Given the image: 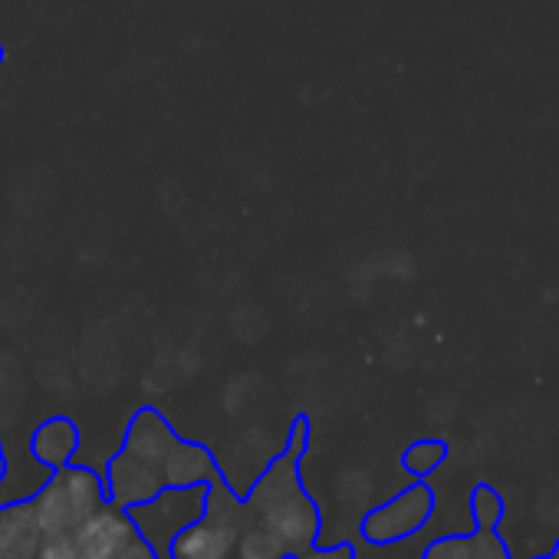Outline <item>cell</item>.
<instances>
[{"label":"cell","instance_id":"1","mask_svg":"<svg viewBox=\"0 0 559 559\" xmlns=\"http://www.w3.org/2000/svg\"><path fill=\"white\" fill-rule=\"evenodd\" d=\"M217 477L224 474L201 444L181 441L155 408H142L129 425L119 457L109 464L106 497L119 510H132L162 490L214 484Z\"/></svg>","mask_w":559,"mask_h":559},{"label":"cell","instance_id":"2","mask_svg":"<svg viewBox=\"0 0 559 559\" xmlns=\"http://www.w3.org/2000/svg\"><path fill=\"white\" fill-rule=\"evenodd\" d=\"M243 533V503L230 493L227 480L217 477L207 484L204 513L175 536L171 559H234Z\"/></svg>","mask_w":559,"mask_h":559},{"label":"cell","instance_id":"3","mask_svg":"<svg viewBox=\"0 0 559 559\" xmlns=\"http://www.w3.org/2000/svg\"><path fill=\"white\" fill-rule=\"evenodd\" d=\"M204 500H207V484H194V487H175V490H162L158 497H152L148 503H139L129 513L135 533L148 543L155 559H171V543L181 530H188L201 513H204Z\"/></svg>","mask_w":559,"mask_h":559},{"label":"cell","instance_id":"4","mask_svg":"<svg viewBox=\"0 0 559 559\" xmlns=\"http://www.w3.org/2000/svg\"><path fill=\"white\" fill-rule=\"evenodd\" d=\"M471 513H474L471 533L438 536L421 559H510V549L500 536L503 497L490 484H477L471 490Z\"/></svg>","mask_w":559,"mask_h":559},{"label":"cell","instance_id":"5","mask_svg":"<svg viewBox=\"0 0 559 559\" xmlns=\"http://www.w3.org/2000/svg\"><path fill=\"white\" fill-rule=\"evenodd\" d=\"M431 513H435V490L425 480H415L412 487L395 493L389 503L362 516V536L376 546H392L421 533Z\"/></svg>","mask_w":559,"mask_h":559},{"label":"cell","instance_id":"6","mask_svg":"<svg viewBox=\"0 0 559 559\" xmlns=\"http://www.w3.org/2000/svg\"><path fill=\"white\" fill-rule=\"evenodd\" d=\"M135 539V526L129 520L126 510H119L116 503L99 507L76 533H73V546H76V559H119V552Z\"/></svg>","mask_w":559,"mask_h":559},{"label":"cell","instance_id":"7","mask_svg":"<svg viewBox=\"0 0 559 559\" xmlns=\"http://www.w3.org/2000/svg\"><path fill=\"white\" fill-rule=\"evenodd\" d=\"M76 444H80V431L70 418H50L37 428L34 441H31V451L34 457L50 467L53 474L67 471L73 464V454H76Z\"/></svg>","mask_w":559,"mask_h":559},{"label":"cell","instance_id":"8","mask_svg":"<svg viewBox=\"0 0 559 559\" xmlns=\"http://www.w3.org/2000/svg\"><path fill=\"white\" fill-rule=\"evenodd\" d=\"M448 461V444L438 441V438H425V441H415L402 451V467L412 474V477H428L435 474L441 464Z\"/></svg>","mask_w":559,"mask_h":559},{"label":"cell","instance_id":"9","mask_svg":"<svg viewBox=\"0 0 559 559\" xmlns=\"http://www.w3.org/2000/svg\"><path fill=\"white\" fill-rule=\"evenodd\" d=\"M37 559H76L73 536H47V546L37 552Z\"/></svg>","mask_w":559,"mask_h":559},{"label":"cell","instance_id":"10","mask_svg":"<svg viewBox=\"0 0 559 559\" xmlns=\"http://www.w3.org/2000/svg\"><path fill=\"white\" fill-rule=\"evenodd\" d=\"M294 559H356V549L349 543H340V546H326V549H304Z\"/></svg>","mask_w":559,"mask_h":559},{"label":"cell","instance_id":"11","mask_svg":"<svg viewBox=\"0 0 559 559\" xmlns=\"http://www.w3.org/2000/svg\"><path fill=\"white\" fill-rule=\"evenodd\" d=\"M119 559H155V556H152L148 543H145V539H142V536L135 533V539H132V543H129V546H126V549L119 552Z\"/></svg>","mask_w":559,"mask_h":559},{"label":"cell","instance_id":"12","mask_svg":"<svg viewBox=\"0 0 559 559\" xmlns=\"http://www.w3.org/2000/svg\"><path fill=\"white\" fill-rule=\"evenodd\" d=\"M533 559H559V539H556V546H552L549 556H533Z\"/></svg>","mask_w":559,"mask_h":559},{"label":"cell","instance_id":"13","mask_svg":"<svg viewBox=\"0 0 559 559\" xmlns=\"http://www.w3.org/2000/svg\"><path fill=\"white\" fill-rule=\"evenodd\" d=\"M237 559H270V556H237ZM287 559H294V556H287Z\"/></svg>","mask_w":559,"mask_h":559}]
</instances>
